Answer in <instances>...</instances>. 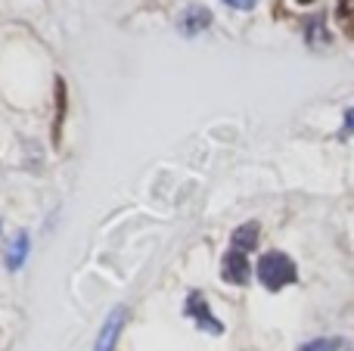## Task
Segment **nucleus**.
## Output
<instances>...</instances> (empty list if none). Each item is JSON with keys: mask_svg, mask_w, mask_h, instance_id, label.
Here are the masks:
<instances>
[{"mask_svg": "<svg viewBox=\"0 0 354 351\" xmlns=\"http://www.w3.org/2000/svg\"><path fill=\"white\" fill-rule=\"evenodd\" d=\"M295 277H299V274H295V261L283 252H268L258 261V280H261L264 290H270V292L295 283Z\"/></svg>", "mask_w": 354, "mask_h": 351, "instance_id": "obj_1", "label": "nucleus"}, {"mask_svg": "<svg viewBox=\"0 0 354 351\" xmlns=\"http://www.w3.org/2000/svg\"><path fill=\"white\" fill-rule=\"evenodd\" d=\"M183 311H187L189 317H193V323H199L205 333H224V323L218 321V317L208 311V305H205V296L202 292H189L187 296V305H183Z\"/></svg>", "mask_w": 354, "mask_h": 351, "instance_id": "obj_2", "label": "nucleus"}, {"mask_svg": "<svg viewBox=\"0 0 354 351\" xmlns=\"http://www.w3.org/2000/svg\"><path fill=\"white\" fill-rule=\"evenodd\" d=\"M221 274H224L227 283L243 286L245 280H249V261H245V252L230 249V252L224 255V261H221Z\"/></svg>", "mask_w": 354, "mask_h": 351, "instance_id": "obj_3", "label": "nucleus"}, {"mask_svg": "<svg viewBox=\"0 0 354 351\" xmlns=\"http://www.w3.org/2000/svg\"><path fill=\"white\" fill-rule=\"evenodd\" d=\"M124 317H128V311H124V308L112 311L109 321H106L103 330H100V339H97V345H93V351H112V348H115L118 333H122V327H124Z\"/></svg>", "mask_w": 354, "mask_h": 351, "instance_id": "obj_4", "label": "nucleus"}, {"mask_svg": "<svg viewBox=\"0 0 354 351\" xmlns=\"http://www.w3.org/2000/svg\"><path fill=\"white\" fill-rule=\"evenodd\" d=\"M208 25H212V12L205 10V6H187L180 16V31L183 35H199V31H205Z\"/></svg>", "mask_w": 354, "mask_h": 351, "instance_id": "obj_5", "label": "nucleus"}, {"mask_svg": "<svg viewBox=\"0 0 354 351\" xmlns=\"http://www.w3.org/2000/svg\"><path fill=\"white\" fill-rule=\"evenodd\" d=\"M25 255H28V234H16L12 243L6 246V267H10V271H19Z\"/></svg>", "mask_w": 354, "mask_h": 351, "instance_id": "obj_6", "label": "nucleus"}, {"mask_svg": "<svg viewBox=\"0 0 354 351\" xmlns=\"http://www.w3.org/2000/svg\"><path fill=\"white\" fill-rule=\"evenodd\" d=\"M255 243H258V224L255 221L243 224V227L233 234V249H236V252H252Z\"/></svg>", "mask_w": 354, "mask_h": 351, "instance_id": "obj_7", "label": "nucleus"}, {"mask_svg": "<svg viewBox=\"0 0 354 351\" xmlns=\"http://www.w3.org/2000/svg\"><path fill=\"white\" fill-rule=\"evenodd\" d=\"M301 351H348V345H345L342 339H317V342H311V345H305Z\"/></svg>", "mask_w": 354, "mask_h": 351, "instance_id": "obj_8", "label": "nucleus"}, {"mask_svg": "<svg viewBox=\"0 0 354 351\" xmlns=\"http://www.w3.org/2000/svg\"><path fill=\"white\" fill-rule=\"evenodd\" d=\"M227 6H233V10H252V6L258 3V0H224Z\"/></svg>", "mask_w": 354, "mask_h": 351, "instance_id": "obj_9", "label": "nucleus"}, {"mask_svg": "<svg viewBox=\"0 0 354 351\" xmlns=\"http://www.w3.org/2000/svg\"><path fill=\"white\" fill-rule=\"evenodd\" d=\"M345 134H354V109L345 112Z\"/></svg>", "mask_w": 354, "mask_h": 351, "instance_id": "obj_10", "label": "nucleus"}, {"mask_svg": "<svg viewBox=\"0 0 354 351\" xmlns=\"http://www.w3.org/2000/svg\"><path fill=\"white\" fill-rule=\"evenodd\" d=\"M299 3H311V0H299Z\"/></svg>", "mask_w": 354, "mask_h": 351, "instance_id": "obj_11", "label": "nucleus"}]
</instances>
